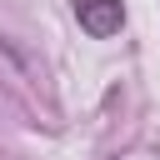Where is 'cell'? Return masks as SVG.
<instances>
[{
    "label": "cell",
    "mask_w": 160,
    "mask_h": 160,
    "mask_svg": "<svg viewBox=\"0 0 160 160\" xmlns=\"http://www.w3.org/2000/svg\"><path fill=\"white\" fill-rule=\"evenodd\" d=\"M75 20H80L85 35L110 40V35H120V25H125V5H120V0H75Z\"/></svg>",
    "instance_id": "1"
}]
</instances>
